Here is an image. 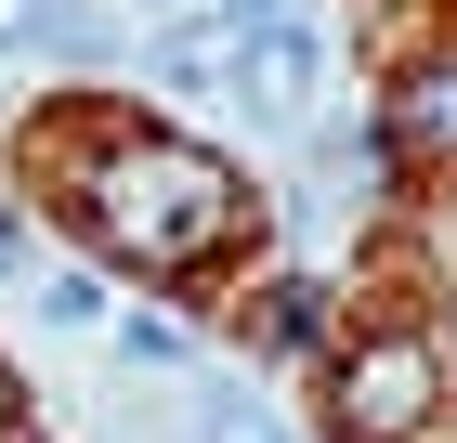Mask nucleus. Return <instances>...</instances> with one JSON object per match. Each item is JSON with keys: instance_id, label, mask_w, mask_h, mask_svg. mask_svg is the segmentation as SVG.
Instances as JSON below:
<instances>
[{"instance_id": "nucleus-1", "label": "nucleus", "mask_w": 457, "mask_h": 443, "mask_svg": "<svg viewBox=\"0 0 457 443\" xmlns=\"http://www.w3.org/2000/svg\"><path fill=\"white\" fill-rule=\"evenodd\" d=\"M92 222L144 261H210L236 235V170L183 157V144H144V157H105L92 170Z\"/></svg>"}, {"instance_id": "nucleus-2", "label": "nucleus", "mask_w": 457, "mask_h": 443, "mask_svg": "<svg viewBox=\"0 0 457 443\" xmlns=\"http://www.w3.org/2000/svg\"><path fill=\"white\" fill-rule=\"evenodd\" d=\"M340 417H353L366 443H405V431L431 417V340H366V352L340 365Z\"/></svg>"}, {"instance_id": "nucleus-3", "label": "nucleus", "mask_w": 457, "mask_h": 443, "mask_svg": "<svg viewBox=\"0 0 457 443\" xmlns=\"http://www.w3.org/2000/svg\"><path fill=\"white\" fill-rule=\"evenodd\" d=\"M236 92L248 104H275V118H301V104L327 92V27H262V39H236Z\"/></svg>"}, {"instance_id": "nucleus-4", "label": "nucleus", "mask_w": 457, "mask_h": 443, "mask_svg": "<svg viewBox=\"0 0 457 443\" xmlns=\"http://www.w3.org/2000/svg\"><path fill=\"white\" fill-rule=\"evenodd\" d=\"M144 66L170 78V92H236V39H210V27H157V39H144Z\"/></svg>"}, {"instance_id": "nucleus-5", "label": "nucleus", "mask_w": 457, "mask_h": 443, "mask_svg": "<svg viewBox=\"0 0 457 443\" xmlns=\"http://www.w3.org/2000/svg\"><path fill=\"white\" fill-rule=\"evenodd\" d=\"M13 39H27V53H53V66H92V53H105V13H92V0H27V13H13Z\"/></svg>"}, {"instance_id": "nucleus-6", "label": "nucleus", "mask_w": 457, "mask_h": 443, "mask_svg": "<svg viewBox=\"0 0 457 443\" xmlns=\"http://www.w3.org/2000/svg\"><path fill=\"white\" fill-rule=\"evenodd\" d=\"M392 144H405V157H445V144H457V66H431L419 92H405V118H392Z\"/></svg>"}, {"instance_id": "nucleus-7", "label": "nucleus", "mask_w": 457, "mask_h": 443, "mask_svg": "<svg viewBox=\"0 0 457 443\" xmlns=\"http://www.w3.org/2000/svg\"><path fill=\"white\" fill-rule=\"evenodd\" d=\"M118 365H131V378H170V365H183V326L131 313V326H118Z\"/></svg>"}, {"instance_id": "nucleus-8", "label": "nucleus", "mask_w": 457, "mask_h": 443, "mask_svg": "<svg viewBox=\"0 0 457 443\" xmlns=\"http://www.w3.org/2000/svg\"><path fill=\"white\" fill-rule=\"evenodd\" d=\"M39 313H53V326H92V313H105V287H92V274H53V287H39Z\"/></svg>"}, {"instance_id": "nucleus-9", "label": "nucleus", "mask_w": 457, "mask_h": 443, "mask_svg": "<svg viewBox=\"0 0 457 443\" xmlns=\"http://www.w3.org/2000/svg\"><path fill=\"white\" fill-rule=\"evenodd\" d=\"M327 326V287H275V340H314Z\"/></svg>"}, {"instance_id": "nucleus-10", "label": "nucleus", "mask_w": 457, "mask_h": 443, "mask_svg": "<svg viewBox=\"0 0 457 443\" xmlns=\"http://www.w3.org/2000/svg\"><path fill=\"white\" fill-rule=\"evenodd\" d=\"M236 443H287V431H262V417H236Z\"/></svg>"}, {"instance_id": "nucleus-11", "label": "nucleus", "mask_w": 457, "mask_h": 443, "mask_svg": "<svg viewBox=\"0 0 457 443\" xmlns=\"http://www.w3.org/2000/svg\"><path fill=\"white\" fill-rule=\"evenodd\" d=\"M0 417H13V365H0Z\"/></svg>"}, {"instance_id": "nucleus-12", "label": "nucleus", "mask_w": 457, "mask_h": 443, "mask_svg": "<svg viewBox=\"0 0 457 443\" xmlns=\"http://www.w3.org/2000/svg\"><path fill=\"white\" fill-rule=\"evenodd\" d=\"M0 53H13V13H0Z\"/></svg>"}]
</instances>
